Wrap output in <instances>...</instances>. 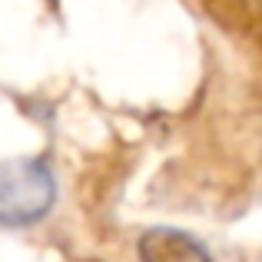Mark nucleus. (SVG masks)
Masks as SVG:
<instances>
[{
	"instance_id": "2",
	"label": "nucleus",
	"mask_w": 262,
	"mask_h": 262,
	"mask_svg": "<svg viewBox=\"0 0 262 262\" xmlns=\"http://www.w3.org/2000/svg\"><path fill=\"white\" fill-rule=\"evenodd\" d=\"M143 262H212L203 243L179 229H149L140 239Z\"/></svg>"
},
{
	"instance_id": "1",
	"label": "nucleus",
	"mask_w": 262,
	"mask_h": 262,
	"mask_svg": "<svg viewBox=\"0 0 262 262\" xmlns=\"http://www.w3.org/2000/svg\"><path fill=\"white\" fill-rule=\"evenodd\" d=\"M57 183L47 163L30 156L0 160V226H33L50 212Z\"/></svg>"
}]
</instances>
